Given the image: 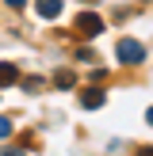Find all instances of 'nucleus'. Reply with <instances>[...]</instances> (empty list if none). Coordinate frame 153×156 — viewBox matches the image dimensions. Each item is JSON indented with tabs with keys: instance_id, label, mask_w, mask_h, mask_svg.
Returning a JSON list of instances; mask_svg holds the SVG:
<instances>
[{
	"instance_id": "7ed1b4c3",
	"label": "nucleus",
	"mask_w": 153,
	"mask_h": 156,
	"mask_svg": "<svg viewBox=\"0 0 153 156\" xmlns=\"http://www.w3.org/2000/svg\"><path fill=\"white\" fill-rule=\"evenodd\" d=\"M80 107H88V111L103 107V91H99V88H88V91H80Z\"/></svg>"
},
{
	"instance_id": "0eeeda50",
	"label": "nucleus",
	"mask_w": 153,
	"mask_h": 156,
	"mask_svg": "<svg viewBox=\"0 0 153 156\" xmlns=\"http://www.w3.org/2000/svg\"><path fill=\"white\" fill-rule=\"evenodd\" d=\"M8 133H12V118H4V114H0V141H4Z\"/></svg>"
},
{
	"instance_id": "39448f33",
	"label": "nucleus",
	"mask_w": 153,
	"mask_h": 156,
	"mask_svg": "<svg viewBox=\"0 0 153 156\" xmlns=\"http://www.w3.org/2000/svg\"><path fill=\"white\" fill-rule=\"evenodd\" d=\"M38 15L42 19H58L61 15V0H38Z\"/></svg>"
},
{
	"instance_id": "423d86ee",
	"label": "nucleus",
	"mask_w": 153,
	"mask_h": 156,
	"mask_svg": "<svg viewBox=\"0 0 153 156\" xmlns=\"http://www.w3.org/2000/svg\"><path fill=\"white\" fill-rule=\"evenodd\" d=\"M54 84H58V88H73V73H58V76H54Z\"/></svg>"
},
{
	"instance_id": "f03ea898",
	"label": "nucleus",
	"mask_w": 153,
	"mask_h": 156,
	"mask_svg": "<svg viewBox=\"0 0 153 156\" xmlns=\"http://www.w3.org/2000/svg\"><path fill=\"white\" fill-rule=\"evenodd\" d=\"M76 30L88 34V38H96L99 30H103V19H99L96 12H76Z\"/></svg>"
},
{
	"instance_id": "f257e3e1",
	"label": "nucleus",
	"mask_w": 153,
	"mask_h": 156,
	"mask_svg": "<svg viewBox=\"0 0 153 156\" xmlns=\"http://www.w3.org/2000/svg\"><path fill=\"white\" fill-rule=\"evenodd\" d=\"M119 61L122 65H142L145 61V46L138 42V38H122L119 42Z\"/></svg>"
},
{
	"instance_id": "9d476101",
	"label": "nucleus",
	"mask_w": 153,
	"mask_h": 156,
	"mask_svg": "<svg viewBox=\"0 0 153 156\" xmlns=\"http://www.w3.org/2000/svg\"><path fill=\"white\" fill-rule=\"evenodd\" d=\"M138 156H153V152H149V149H142V152H138Z\"/></svg>"
},
{
	"instance_id": "20e7f679",
	"label": "nucleus",
	"mask_w": 153,
	"mask_h": 156,
	"mask_svg": "<svg viewBox=\"0 0 153 156\" xmlns=\"http://www.w3.org/2000/svg\"><path fill=\"white\" fill-rule=\"evenodd\" d=\"M19 80V69L12 65V61H0V88H8V84Z\"/></svg>"
},
{
	"instance_id": "6e6552de",
	"label": "nucleus",
	"mask_w": 153,
	"mask_h": 156,
	"mask_svg": "<svg viewBox=\"0 0 153 156\" xmlns=\"http://www.w3.org/2000/svg\"><path fill=\"white\" fill-rule=\"evenodd\" d=\"M0 156H27V152H23V149H4Z\"/></svg>"
},
{
	"instance_id": "1a4fd4ad",
	"label": "nucleus",
	"mask_w": 153,
	"mask_h": 156,
	"mask_svg": "<svg viewBox=\"0 0 153 156\" xmlns=\"http://www.w3.org/2000/svg\"><path fill=\"white\" fill-rule=\"evenodd\" d=\"M4 4H8V8H23L27 0H4Z\"/></svg>"
}]
</instances>
